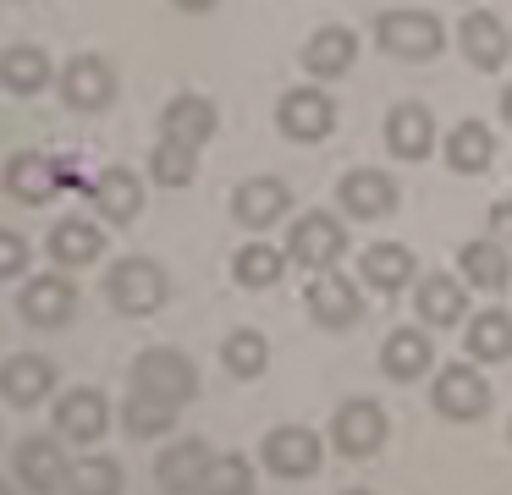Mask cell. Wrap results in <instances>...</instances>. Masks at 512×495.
I'll return each instance as SVG.
<instances>
[{
	"instance_id": "6da1fadb",
	"label": "cell",
	"mask_w": 512,
	"mask_h": 495,
	"mask_svg": "<svg viewBox=\"0 0 512 495\" xmlns=\"http://www.w3.org/2000/svg\"><path fill=\"white\" fill-rule=\"evenodd\" d=\"M199 396V363L182 347H144L127 369L122 429L133 440H160L177 429V413Z\"/></svg>"
},
{
	"instance_id": "7a4b0ae2",
	"label": "cell",
	"mask_w": 512,
	"mask_h": 495,
	"mask_svg": "<svg viewBox=\"0 0 512 495\" xmlns=\"http://www.w3.org/2000/svg\"><path fill=\"white\" fill-rule=\"evenodd\" d=\"M105 297H111L116 314L127 319H149L171 303V270L149 253H122V259L105 270Z\"/></svg>"
},
{
	"instance_id": "3957f363",
	"label": "cell",
	"mask_w": 512,
	"mask_h": 495,
	"mask_svg": "<svg viewBox=\"0 0 512 495\" xmlns=\"http://www.w3.org/2000/svg\"><path fill=\"white\" fill-rule=\"evenodd\" d=\"M56 94H61V105H67L72 116H105L111 99H116V66L105 61L100 50L67 55L61 72H56Z\"/></svg>"
},
{
	"instance_id": "277c9868",
	"label": "cell",
	"mask_w": 512,
	"mask_h": 495,
	"mask_svg": "<svg viewBox=\"0 0 512 495\" xmlns=\"http://www.w3.org/2000/svg\"><path fill=\"white\" fill-rule=\"evenodd\" d=\"M72 314H78V286L67 270H34L17 286V319L28 330H61Z\"/></svg>"
},
{
	"instance_id": "5b68a950",
	"label": "cell",
	"mask_w": 512,
	"mask_h": 495,
	"mask_svg": "<svg viewBox=\"0 0 512 495\" xmlns=\"http://www.w3.org/2000/svg\"><path fill=\"white\" fill-rule=\"evenodd\" d=\"M111 429V396L100 385H72V391L56 396L50 407V435L61 446H94V440Z\"/></svg>"
},
{
	"instance_id": "8992f818",
	"label": "cell",
	"mask_w": 512,
	"mask_h": 495,
	"mask_svg": "<svg viewBox=\"0 0 512 495\" xmlns=\"http://www.w3.org/2000/svg\"><path fill=\"white\" fill-rule=\"evenodd\" d=\"M375 39H380V50L397 55V61H430V55H441L446 28H441L435 11L397 6V11H380L375 17Z\"/></svg>"
},
{
	"instance_id": "52a82bcc",
	"label": "cell",
	"mask_w": 512,
	"mask_h": 495,
	"mask_svg": "<svg viewBox=\"0 0 512 495\" xmlns=\"http://www.w3.org/2000/svg\"><path fill=\"white\" fill-rule=\"evenodd\" d=\"M347 253V226L331 215V209H309V215L292 220L287 231V264H303V270L325 275L336 270V259Z\"/></svg>"
},
{
	"instance_id": "ba28073f",
	"label": "cell",
	"mask_w": 512,
	"mask_h": 495,
	"mask_svg": "<svg viewBox=\"0 0 512 495\" xmlns=\"http://www.w3.org/2000/svg\"><path fill=\"white\" fill-rule=\"evenodd\" d=\"M61 385V369L45 358V352H12V358H0V402L17 407V413H34L45 407Z\"/></svg>"
},
{
	"instance_id": "9c48e42d",
	"label": "cell",
	"mask_w": 512,
	"mask_h": 495,
	"mask_svg": "<svg viewBox=\"0 0 512 495\" xmlns=\"http://www.w3.org/2000/svg\"><path fill=\"white\" fill-rule=\"evenodd\" d=\"M12 468H17V490L28 495H67V473L72 457L56 435H23L12 451Z\"/></svg>"
},
{
	"instance_id": "30bf717a",
	"label": "cell",
	"mask_w": 512,
	"mask_h": 495,
	"mask_svg": "<svg viewBox=\"0 0 512 495\" xmlns=\"http://www.w3.org/2000/svg\"><path fill=\"white\" fill-rule=\"evenodd\" d=\"M89 209L100 226H133L144 215V176L133 165H100L89 176Z\"/></svg>"
},
{
	"instance_id": "8fae6325",
	"label": "cell",
	"mask_w": 512,
	"mask_h": 495,
	"mask_svg": "<svg viewBox=\"0 0 512 495\" xmlns=\"http://www.w3.org/2000/svg\"><path fill=\"white\" fill-rule=\"evenodd\" d=\"M320 457H325V446L309 424H276L259 440V462L276 479H309V473H320Z\"/></svg>"
},
{
	"instance_id": "7c38bea8",
	"label": "cell",
	"mask_w": 512,
	"mask_h": 495,
	"mask_svg": "<svg viewBox=\"0 0 512 495\" xmlns=\"http://www.w3.org/2000/svg\"><path fill=\"white\" fill-rule=\"evenodd\" d=\"M391 424H386V407L369 402V396H353V402L336 407L331 418V446L342 451V457H375L380 446H386Z\"/></svg>"
},
{
	"instance_id": "4fadbf2b",
	"label": "cell",
	"mask_w": 512,
	"mask_h": 495,
	"mask_svg": "<svg viewBox=\"0 0 512 495\" xmlns=\"http://www.w3.org/2000/svg\"><path fill=\"white\" fill-rule=\"evenodd\" d=\"M221 457V451L210 446V440L188 435V440H171L166 451L155 457V484L160 495H199L204 479H210V462Z\"/></svg>"
},
{
	"instance_id": "5bb4252c",
	"label": "cell",
	"mask_w": 512,
	"mask_h": 495,
	"mask_svg": "<svg viewBox=\"0 0 512 495\" xmlns=\"http://www.w3.org/2000/svg\"><path fill=\"white\" fill-rule=\"evenodd\" d=\"M105 253V226L89 215H61L56 226L45 231V259L56 264V270H89V264H100Z\"/></svg>"
},
{
	"instance_id": "9a60e30c",
	"label": "cell",
	"mask_w": 512,
	"mask_h": 495,
	"mask_svg": "<svg viewBox=\"0 0 512 495\" xmlns=\"http://www.w3.org/2000/svg\"><path fill=\"white\" fill-rule=\"evenodd\" d=\"M430 402L441 418H457V424H474V418H485L490 407V385L479 369H468V363H446L441 374H435L430 385Z\"/></svg>"
},
{
	"instance_id": "2e32d148",
	"label": "cell",
	"mask_w": 512,
	"mask_h": 495,
	"mask_svg": "<svg viewBox=\"0 0 512 495\" xmlns=\"http://www.w3.org/2000/svg\"><path fill=\"white\" fill-rule=\"evenodd\" d=\"M303 308H309V319L320 330H347V325L364 319V292H358L347 275L325 270V275H314V281L303 286Z\"/></svg>"
},
{
	"instance_id": "e0dca14e",
	"label": "cell",
	"mask_w": 512,
	"mask_h": 495,
	"mask_svg": "<svg viewBox=\"0 0 512 495\" xmlns=\"http://www.w3.org/2000/svg\"><path fill=\"white\" fill-rule=\"evenodd\" d=\"M276 127L287 132L292 143H320L325 132L336 127L331 94H325V88H314V83L287 88V94H281V105H276Z\"/></svg>"
},
{
	"instance_id": "ac0fdd59",
	"label": "cell",
	"mask_w": 512,
	"mask_h": 495,
	"mask_svg": "<svg viewBox=\"0 0 512 495\" xmlns=\"http://www.w3.org/2000/svg\"><path fill=\"white\" fill-rule=\"evenodd\" d=\"M0 187H6V198L39 209V204H50V198L61 193V171H56V160H50L45 149H17L12 160L0 165Z\"/></svg>"
},
{
	"instance_id": "d6986e66",
	"label": "cell",
	"mask_w": 512,
	"mask_h": 495,
	"mask_svg": "<svg viewBox=\"0 0 512 495\" xmlns=\"http://www.w3.org/2000/svg\"><path fill=\"white\" fill-rule=\"evenodd\" d=\"M160 138L166 143H188V149H204V143L215 138V127H221V110H215V99L204 94H171L166 105H160Z\"/></svg>"
},
{
	"instance_id": "ffe728a7",
	"label": "cell",
	"mask_w": 512,
	"mask_h": 495,
	"mask_svg": "<svg viewBox=\"0 0 512 495\" xmlns=\"http://www.w3.org/2000/svg\"><path fill=\"white\" fill-rule=\"evenodd\" d=\"M56 72H61V66L50 61L45 44H34V39L0 44V88H6V94L34 99V94H45V88L56 83Z\"/></svg>"
},
{
	"instance_id": "44dd1931",
	"label": "cell",
	"mask_w": 512,
	"mask_h": 495,
	"mask_svg": "<svg viewBox=\"0 0 512 495\" xmlns=\"http://www.w3.org/2000/svg\"><path fill=\"white\" fill-rule=\"evenodd\" d=\"M287 209H292V187L281 182V176H248V182H237V193H232V220L248 226V231L276 226Z\"/></svg>"
},
{
	"instance_id": "7402d4cb",
	"label": "cell",
	"mask_w": 512,
	"mask_h": 495,
	"mask_svg": "<svg viewBox=\"0 0 512 495\" xmlns=\"http://www.w3.org/2000/svg\"><path fill=\"white\" fill-rule=\"evenodd\" d=\"M336 198H342V215L353 220H386L397 209V182L386 171H375V165H358V171H347L336 182Z\"/></svg>"
},
{
	"instance_id": "603a6c76",
	"label": "cell",
	"mask_w": 512,
	"mask_h": 495,
	"mask_svg": "<svg viewBox=\"0 0 512 495\" xmlns=\"http://www.w3.org/2000/svg\"><path fill=\"white\" fill-rule=\"evenodd\" d=\"M303 72L309 77H342L347 66L358 61V33L342 28V22H325V28H314L309 39H303Z\"/></svg>"
},
{
	"instance_id": "cb8c5ba5",
	"label": "cell",
	"mask_w": 512,
	"mask_h": 495,
	"mask_svg": "<svg viewBox=\"0 0 512 495\" xmlns=\"http://www.w3.org/2000/svg\"><path fill=\"white\" fill-rule=\"evenodd\" d=\"M457 44H463V55L479 66V72H496V66L512 55L507 22H501L496 11H468L463 28H457Z\"/></svg>"
},
{
	"instance_id": "d4e9b609",
	"label": "cell",
	"mask_w": 512,
	"mask_h": 495,
	"mask_svg": "<svg viewBox=\"0 0 512 495\" xmlns=\"http://www.w3.org/2000/svg\"><path fill=\"white\" fill-rule=\"evenodd\" d=\"M386 149L397 154V160H424V154L435 149V116L424 105H391L386 116Z\"/></svg>"
},
{
	"instance_id": "484cf974",
	"label": "cell",
	"mask_w": 512,
	"mask_h": 495,
	"mask_svg": "<svg viewBox=\"0 0 512 495\" xmlns=\"http://www.w3.org/2000/svg\"><path fill=\"white\" fill-rule=\"evenodd\" d=\"M457 270H463V281L479 286V292H501V286H512V253L490 237L463 242V248H457Z\"/></svg>"
},
{
	"instance_id": "4316f807",
	"label": "cell",
	"mask_w": 512,
	"mask_h": 495,
	"mask_svg": "<svg viewBox=\"0 0 512 495\" xmlns=\"http://www.w3.org/2000/svg\"><path fill=\"white\" fill-rule=\"evenodd\" d=\"M490 160H496V132H490L485 121H457V127L446 132V165H452L457 176H479Z\"/></svg>"
},
{
	"instance_id": "83f0119b",
	"label": "cell",
	"mask_w": 512,
	"mask_h": 495,
	"mask_svg": "<svg viewBox=\"0 0 512 495\" xmlns=\"http://www.w3.org/2000/svg\"><path fill=\"white\" fill-rule=\"evenodd\" d=\"M281 275H287V248H276V242H243L232 253V281L243 292H265Z\"/></svg>"
},
{
	"instance_id": "f1b7e54d",
	"label": "cell",
	"mask_w": 512,
	"mask_h": 495,
	"mask_svg": "<svg viewBox=\"0 0 512 495\" xmlns=\"http://www.w3.org/2000/svg\"><path fill=\"white\" fill-rule=\"evenodd\" d=\"M435 363V347H430V336L424 330H391L386 336V347H380V369L391 374V380H419L424 369Z\"/></svg>"
},
{
	"instance_id": "f546056e",
	"label": "cell",
	"mask_w": 512,
	"mask_h": 495,
	"mask_svg": "<svg viewBox=\"0 0 512 495\" xmlns=\"http://www.w3.org/2000/svg\"><path fill=\"white\" fill-rule=\"evenodd\" d=\"M265 363H270L265 330L237 325V330H226V336H221V369L232 374V380H259V374H265Z\"/></svg>"
},
{
	"instance_id": "4dcf8cb0",
	"label": "cell",
	"mask_w": 512,
	"mask_h": 495,
	"mask_svg": "<svg viewBox=\"0 0 512 495\" xmlns=\"http://www.w3.org/2000/svg\"><path fill=\"white\" fill-rule=\"evenodd\" d=\"M358 275H364V286H375V292H402V286L413 281V253L402 248V242H375V248H364V259H358Z\"/></svg>"
},
{
	"instance_id": "1f68e13d",
	"label": "cell",
	"mask_w": 512,
	"mask_h": 495,
	"mask_svg": "<svg viewBox=\"0 0 512 495\" xmlns=\"http://www.w3.org/2000/svg\"><path fill=\"white\" fill-rule=\"evenodd\" d=\"M468 308V286L457 275H424L419 281V319L424 325H457Z\"/></svg>"
},
{
	"instance_id": "d6a6232c",
	"label": "cell",
	"mask_w": 512,
	"mask_h": 495,
	"mask_svg": "<svg viewBox=\"0 0 512 495\" xmlns=\"http://www.w3.org/2000/svg\"><path fill=\"white\" fill-rule=\"evenodd\" d=\"M468 352H474L479 363L512 358V314L507 308H485V314L468 319Z\"/></svg>"
},
{
	"instance_id": "836d02e7",
	"label": "cell",
	"mask_w": 512,
	"mask_h": 495,
	"mask_svg": "<svg viewBox=\"0 0 512 495\" xmlns=\"http://www.w3.org/2000/svg\"><path fill=\"white\" fill-rule=\"evenodd\" d=\"M122 490H127V473L116 457H83L67 473V495H122Z\"/></svg>"
},
{
	"instance_id": "e575fe53",
	"label": "cell",
	"mask_w": 512,
	"mask_h": 495,
	"mask_svg": "<svg viewBox=\"0 0 512 495\" xmlns=\"http://www.w3.org/2000/svg\"><path fill=\"white\" fill-rule=\"evenodd\" d=\"M149 176H155L160 187H188L193 176H199V149L155 138V154H149Z\"/></svg>"
},
{
	"instance_id": "d590c367",
	"label": "cell",
	"mask_w": 512,
	"mask_h": 495,
	"mask_svg": "<svg viewBox=\"0 0 512 495\" xmlns=\"http://www.w3.org/2000/svg\"><path fill=\"white\" fill-rule=\"evenodd\" d=\"M199 495H254V462L237 457V451H221L210 462V479H204Z\"/></svg>"
},
{
	"instance_id": "8d00e7d4",
	"label": "cell",
	"mask_w": 512,
	"mask_h": 495,
	"mask_svg": "<svg viewBox=\"0 0 512 495\" xmlns=\"http://www.w3.org/2000/svg\"><path fill=\"white\" fill-rule=\"evenodd\" d=\"M28 264H34V242L23 237V231L0 226V281H28Z\"/></svg>"
},
{
	"instance_id": "74e56055",
	"label": "cell",
	"mask_w": 512,
	"mask_h": 495,
	"mask_svg": "<svg viewBox=\"0 0 512 495\" xmlns=\"http://www.w3.org/2000/svg\"><path fill=\"white\" fill-rule=\"evenodd\" d=\"M490 242H501V248L512 253V198H496V204H490Z\"/></svg>"
},
{
	"instance_id": "f35d334b",
	"label": "cell",
	"mask_w": 512,
	"mask_h": 495,
	"mask_svg": "<svg viewBox=\"0 0 512 495\" xmlns=\"http://www.w3.org/2000/svg\"><path fill=\"white\" fill-rule=\"evenodd\" d=\"M171 6H177V11H193V17H199V11H210L215 0H171Z\"/></svg>"
},
{
	"instance_id": "ab89813d",
	"label": "cell",
	"mask_w": 512,
	"mask_h": 495,
	"mask_svg": "<svg viewBox=\"0 0 512 495\" xmlns=\"http://www.w3.org/2000/svg\"><path fill=\"white\" fill-rule=\"evenodd\" d=\"M501 116L512 121V83H507V94H501Z\"/></svg>"
},
{
	"instance_id": "60d3db41",
	"label": "cell",
	"mask_w": 512,
	"mask_h": 495,
	"mask_svg": "<svg viewBox=\"0 0 512 495\" xmlns=\"http://www.w3.org/2000/svg\"><path fill=\"white\" fill-rule=\"evenodd\" d=\"M0 495H23V490H17V484H12V479H0Z\"/></svg>"
},
{
	"instance_id": "b9f144b4",
	"label": "cell",
	"mask_w": 512,
	"mask_h": 495,
	"mask_svg": "<svg viewBox=\"0 0 512 495\" xmlns=\"http://www.w3.org/2000/svg\"><path fill=\"white\" fill-rule=\"evenodd\" d=\"M347 495H369V490H347Z\"/></svg>"
}]
</instances>
